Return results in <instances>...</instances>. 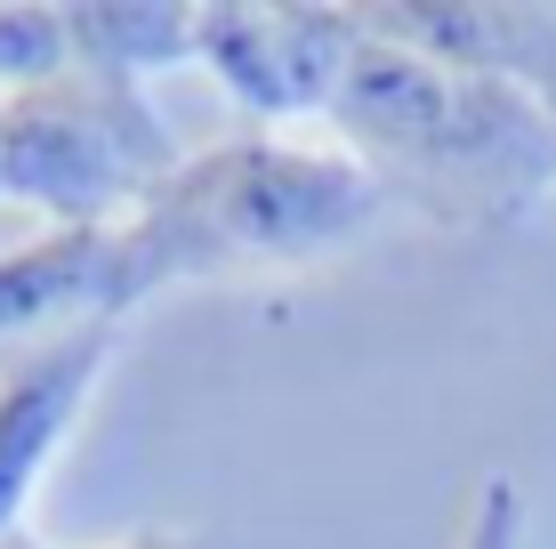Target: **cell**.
Wrapping results in <instances>:
<instances>
[{
  "label": "cell",
  "instance_id": "1",
  "mask_svg": "<svg viewBox=\"0 0 556 549\" xmlns=\"http://www.w3.org/2000/svg\"><path fill=\"white\" fill-rule=\"evenodd\" d=\"M388 211V186L339 138L306 129H242L186 154L146 211L105 242V315L146 308L169 283H235L331 259Z\"/></svg>",
  "mask_w": 556,
  "mask_h": 549
},
{
  "label": "cell",
  "instance_id": "2",
  "mask_svg": "<svg viewBox=\"0 0 556 549\" xmlns=\"http://www.w3.org/2000/svg\"><path fill=\"white\" fill-rule=\"evenodd\" d=\"M323 138L435 226H516L556 195V105L516 82L452 73L355 16V57Z\"/></svg>",
  "mask_w": 556,
  "mask_h": 549
},
{
  "label": "cell",
  "instance_id": "3",
  "mask_svg": "<svg viewBox=\"0 0 556 549\" xmlns=\"http://www.w3.org/2000/svg\"><path fill=\"white\" fill-rule=\"evenodd\" d=\"M186 162L138 82L65 65L0 98V202L41 211L56 235H113Z\"/></svg>",
  "mask_w": 556,
  "mask_h": 549
},
{
  "label": "cell",
  "instance_id": "4",
  "mask_svg": "<svg viewBox=\"0 0 556 549\" xmlns=\"http://www.w3.org/2000/svg\"><path fill=\"white\" fill-rule=\"evenodd\" d=\"M355 57V9H202L194 65L251 113V129L323 122Z\"/></svg>",
  "mask_w": 556,
  "mask_h": 549
},
{
  "label": "cell",
  "instance_id": "5",
  "mask_svg": "<svg viewBox=\"0 0 556 549\" xmlns=\"http://www.w3.org/2000/svg\"><path fill=\"white\" fill-rule=\"evenodd\" d=\"M113 348H122V315H89L49 339L0 348V541H16L49 461L65 452L81 404L98 396Z\"/></svg>",
  "mask_w": 556,
  "mask_h": 549
},
{
  "label": "cell",
  "instance_id": "6",
  "mask_svg": "<svg viewBox=\"0 0 556 549\" xmlns=\"http://www.w3.org/2000/svg\"><path fill=\"white\" fill-rule=\"evenodd\" d=\"M371 33L404 41L452 73L516 82L556 105V9H508V0H395V9H355Z\"/></svg>",
  "mask_w": 556,
  "mask_h": 549
},
{
  "label": "cell",
  "instance_id": "7",
  "mask_svg": "<svg viewBox=\"0 0 556 549\" xmlns=\"http://www.w3.org/2000/svg\"><path fill=\"white\" fill-rule=\"evenodd\" d=\"M194 25H202V9H162V0L65 9L73 65L113 73V82H146V73H162V65H194Z\"/></svg>",
  "mask_w": 556,
  "mask_h": 549
},
{
  "label": "cell",
  "instance_id": "8",
  "mask_svg": "<svg viewBox=\"0 0 556 549\" xmlns=\"http://www.w3.org/2000/svg\"><path fill=\"white\" fill-rule=\"evenodd\" d=\"M73 65L65 41V9H25V0H0V98L9 89H33L49 73Z\"/></svg>",
  "mask_w": 556,
  "mask_h": 549
},
{
  "label": "cell",
  "instance_id": "9",
  "mask_svg": "<svg viewBox=\"0 0 556 549\" xmlns=\"http://www.w3.org/2000/svg\"><path fill=\"white\" fill-rule=\"evenodd\" d=\"M0 549H25V541H0ZM113 549H202L194 534H129V541H113Z\"/></svg>",
  "mask_w": 556,
  "mask_h": 549
}]
</instances>
